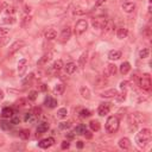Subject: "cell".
<instances>
[{"label": "cell", "mask_w": 152, "mask_h": 152, "mask_svg": "<svg viewBox=\"0 0 152 152\" xmlns=\"http://www.w3.org/2000/svg\"><path fill=\"white\" fill-rule=\"evenodd\" d=\"M5 145V137L4 135H0V147Z\"/></svg>", "instance_id": "cell-53"}, {"label": "cell", "mask_w": 152, "mask_h": 152, "mask_svg": "<svg viewBox=\"0 0 152 152\" xmlns=\"http://www.w3.org/2000/svg\"><path fill=\"white\" fill-rule=\"evenodd\" d=\"M49 108H55L56 106H57V100H55L53 97H51V96H48L46 99H45V102H44Z\"/></svg>", "instance_id": "cell-25"}, {"label": "cell", "mask_w": 152, "mask_h": 152, "mask_svg": "<svg viewBox=\"0 0 152 152\" xmlns=\"http://www.w3.org/2000/svg\"><path fill=\"white\" fill-rule=\"evenodd\" d=\"M129 70H131V64L128 62H122L120 65V72L122 75H126L129 72Z\"/></svg>", "instance_id": "cell-23"}, {"label": "cell", "mask_w": 152, "mask_h": 152, "mask_svg": "<svg viewBox=\"0 0 152 152\" xmlns=\"http://www.w3.org/2000/svg\"><path fill=\"white\" fill-rule=\"evenodd\" d=\"M109 110H110V103L103 102V103H101V104L99 106V108H97V114H99L100 116H104V115H107V114L109 113Z\"/></svg>", "instance_id": "cell-6"}, {"label": "cell", "mask_w": 152, "mask_h": 152, "mask_svg": "<svg viewBox=\"0 0 152 152\" xmlns=\"http://www.w3.org/2000/svg\"><path fill=\"white\" fill-rule=\"evenodd\" d=\"M49 128H50L49 122H46V121L40 122V124L38 125V127H37V135H40V134H43V133L48 132V129H49Z\"/></svg>", "instance_id": "cell-15"}, {"label": "cell", "mask_w": 152, "mask_h": 152, "mask_svg": "<svg viewBox=\"0 0 152 152\" xmlns=\"http://www.w3.org/2000/svg\"><path fill=\"white\" fill-rule=\"evenodd\" d=\"M107 23V19L106 18H102V17H99V18H95L93 21H91V25L94 28H103L104 25Z\"/></svg>", "instance_id": "cell-8"}, {"label": "cell", "mask_w": 152, "mask_h": 152, "mask_svg": "<svg viewBox=\"0 0 152 152\" xmlns=\"http://www.w3.org/2000/svg\"><path fill=\"white\" fill-rule=\"evenodd\" d=\"M106 84V80L103 78V77H97L96 80H95V87L96 88H101V87H103Z\"/></svg>", "instance_id": "cell-35"}, {"label": "cell", "mask_w": 152, "mask_h": 152, "mask_svg": "<svg viewBox=\"0 0 152 152\" xmlns=\"http://www.w3.org/2000/svg\"><path fill=\"white\" fill-rule=\"evenodd\" d=\"M113 28H114L113 21H112V20H109V19H107V23H106L104 27L102 28V30H103V33H104V34H108L109 32H112V30H113Z\"/></svg>", "instance_id": "cell-24"}, {"label": "cell", "mask_w": 152, "mask_h": 152, "mask_svg": "<svg viewBox=\"0 0 152 152\" xmlns=\"http://www.w3.org/2000/svg\"><path fill=\"white\" fill-rule=\"evenodd\" d=\"M119 125H120V121L115 115L109 116L107 119V121H106V131H107V133H110V134L115 133L119 129Z\"/></svg>", "instance_id": "cell-2"}, {"label": "cell", "mask_w": 152, "mask_h": 152, "mask_svg": "<svg viewBox=\"0 0 152 152\" xmlns=\"http://www.w3.org/2000/svg\"><path fill=\"white\" fill-rule=\"evenodd\" d=\"M139 87L142 90H147V91L151 89V76L148 74H144L139 78Z\"/></svg>", "instance_id": "cell-4"}, {"label": "cell", "mask_w": 152, "mask_h": 152, "mask_svg": "<svg viewBox=\"0 0 152 152\" xmlns=\"http://www.w3.org/2000/svg\"><path fill=\"white\" fill-rule=\"evenodd\" d=\"M31 19H32V18H31L30 15H25V17L21 19V21H20L21 27H24V28H25V27H27V26L30 25V23H31Z\"/></svg>", "instance_id": "cell-32"}, {"label": "cell", "mask_w": 152, "mask_h": 152, "mask_svg": "<svg viewBox=\"0 0 152 152\" xmlns=\"http://www.w3.org/2000/svg\"><path fill=\"white\" fill-rule=\"evenodd\" d=\"M19 121H20V119H19L18 116H12V121H11V124L17 125V124H19Z\"/></svg>", "instance_id": "cell-49"}, {"label": "cell", "mask_w": 152, "mask_h": 152, "mask_svg": "<svg viewBox=\"0 0 152 152\" xmlns=\"http://www.w3.org/2000/svg\"><path fill=\"white\" fill-rule=\"evenodd\" d=\"M69 146H70V144H69L68 141H63V142L61 144V148H62V150H66V148H69Z\"/></svg>", "instance_id": "cell-48"}, {"label": "cell", "mask_w": 152, "mask_h": 152, "mask_svg": "<svg viewBox=\"0 0 152 152\" xmlns=\"http://www.w3.org/2000/svg\"><path fill=\"white\" fill-rule=\"evenodd\" d=\"M72 13H74L75 15H82V14H84V11H82L80 7H76V8H74Z\"/></svg>", "instance_id": "cell-43"}, {"label": "cell", "mask_w": 152, "mask_h": 152, "mask_svg": "<svg viewBox=\"0 0 152 152\" xmlns=\"http://www.w3.org/2000/svg\"><path fill=\"white\" fill-rule=\"evenodd\" d=\"M148 55H150V50H148L147 48H144V49H141V50L139 51V58H141V59L147 58Z\"/></svg>", "instance_id": "cell-33"}, {"label": "cell", "mask_w": 152, "mask_h": 152, "mask_svg": "<svg viewBox=\"0 0 152 152\" xmlns=\"http://www.w3.org/2000/svg\"><path fill=\"white\" fill-rule=\"evenodd\" d=\"M50 59H51V55H50V53H45V55H43V56L39 58V61L37 62V65H39V66H40V65H45Z\"/></svg>", "instance_id": "cell-22"}, {"label": "cell", "mask_w": 152, "mask_h": 152, "mask_svg": "<svg viewBox=\"0 0 152 152\" xmlns=\"http://www.w3.org/2000/svg\"><path fill=\"white\" fill-rule=\"evenodd\" d=\"M55 144V139L52 137H49V138H45V139H42L39 142H38V146L40 148H49L50 146H52Z\"/></svg>", "instance_id": "cell-9"}, {"label": "cell", "mask_w": 152, "mask_h": 152, "mask_svg": "<svg viewBox=\"0 0 152 152\" xmlns=\"http://www.w3.org/2000/svg\"><path fill=\"white\" fill-rule=\"evenodd\" d=\"M64 69H65V72H66L68 75H72V74L76 71L77 65H76L75 62H68V63L64 65Z\"/></svg>", "instance_id": "cell-14"}, {"label": "cell", "mask_w": 152, "mask_h": 152, "mask_svg": "<svg viewBox=\"0 0 152 152\" xmlns=\"http://www.w3.org/2000/svg\"><path fill=\"white\" fill-rule=\"evenodd\" d=\"M37 96H38V93H37L36 90H31V91L28 93V96H27V99H28L30 101H34V100L37 99Z\"/></svg>", "instance_id": "cell-38"}, {"label": "cell", "mask_w": 152, "mask_h": 152, "mask_svg": "<svg viewBox=\"0 0 152 152\" xmlns=\"http://www.w3.org/2000/svg\"><path fill=\"white\" fill-rule=\"evenodd\" d=\"M6 6H7V4H6L5 1H0V12H1L4 8H6Z\"/></svg>", "instance_id": "cell-51"}, {"label": "cell", "mask_w": 152, "mask_h": 152, "mask_svg": "<svg viewBox=\"0 0 152 152\" xmlns=\"http://www.w3.org/2000/svg\"><path fill=\"white\" fill-rule=\"evenodd\" d=\"M30 12V7L28 6H25V13H28Z\"/></svg>", "instance_id": "cell-58"}, {"label": "cell", "mask_w": 152, "mask_h": 152, "mask_svg": "<svg viewBox=\"0 0 152 152\" xmlns=\"http://www.w3.org/2000/svg\"><path fill=\"white\" fill-rule=\"evenodd\" d=\"M4 23L6 24H14L15 23V19L11 15V17H7V18H4Z\"/></svg>", "instance_id": "cell-42"}, {"label": "cell", "mask_w": 152, "mask_h": 152, "mask_svg": "<svg viewBox=\"0 0 152 152\" xmlns=\"http://www.w3.org/2000/svg\"><path fill=\"white\" fill-rule=\"evenodd\" d=\"M128 86H129V82H128V81H122V82H120V88H121L122 90H126V89L128 88Z\"/></svg>", "instance_id": "cell-44"}, {"label": "cell", "mask_w": 152, "mask_h": 152, "mask_svg": "<svg viewBox=\"0 0 152 152\" xmlns=\"http://www.w3.org/2000/svg\"><path fill=\"white\" fill-rule=\"evenodd\" d=\"M128 36V28H126V27H119L118 28V31H116V37L119 38V39H124V38H126Z\"/></svg>", "instance_id": "cell-20"}, {"label": "cell", "mask_w": 152, "mask_h": 152, "mask_svg": "<svg viewBox=\"0 0 152 152\" xmlns=\"http://www.w3.org/2000/svg\"><path fill=\"white\" fill-rule=\"evenodd\" d=\"M17 103H18V106H25V100L24 99H20Z\"/></svg>", "instance_id": "cell-54"}, {"label": "cell", "mask_w": 152, "mask_h": 152, "mask_svg": "<svg viewBox=\"0 0 152 152\" xmlns=\"http://www.w3.org/2000/svg\"><path fill=\"white\" fill-rule=\"evenodd\" d=\"M19 137H20L21 139H24V140L28 139V138H30V131H28V129H21V131L19 132Z\"/></svg>", "instance_id": "cell-36"}, {"label": "cell", "mask_w": 152, "mask_h": 152, "mask_svg": "<svg viewBox=\"0 0 152 152\" xmlns=\"http://www.w3.org/2000/svg\"><path fill=\"white\" fill-rule=\"evenodd\" d=\"M116 71H118V68H116V65H115L114 63L107 64V66H106V75H108V76H114V75L116 74Z\"/></svg>", "instance_id": "cell-16"}, {"label": "cell", "mask_w": 152, "mask_h": 152, "mask_svg": "<svg viewBox=\"0 0 152 152\" xmlns=\"http://www.w3.org/2000/svg\"><path fill=\"white\" fill-rule=\"evenodd\" d=\"M106 2V0H96L95 1V6H101L102 4H104Z\"/></svg>", "instance_id": "cell-52"}, {"label": "cell", "mask_w": 152, "mask_h": 152, "mask_svg": "<svg viewBox=\"0 0 152 152\" xmlns=\"http://www.w3.org/2000/svg\"><path fill=\"white\" fill-rule=\"evenodd\" d=\"M8 32H10V28H6V27H0V37L6 36Z\"/></svg>", "instance_id": "cell-47"}, {"label": "cell", "mask_w": 152, "mask_h": 152, "mask_svg": "<svg viewBox=\"0 0 152 152\" xmlns=\"http://www.w3.org/2000/svg\"><path fill=\"white\" fill-rule=\"evenodd\" d=\"M115 97L118 99V101H120V102H121V101H124V100L126 99V93H125V91H122L121 94H118Z\"/></svg>", "instance_id": "cell-46"}, {"label": "cell", "mask_w": 152, "mask_h": 152, "mask_svg": "<svg viewBox=\"0 0 152 152\" xmlns=\"http://www.w3.org/2000/svg\"><path fill=\"white\" fill-rule=\"evenodd\" d=\"M66 115H68V109H66V108L62 107V108H59V109L57 110V118L64 119V118H66Z\"/></svg>", "instance_id": "cell-31"}, {"label": "cell", "mask_w": 152, "mask_h": 152, "mask_svg": "<svg viewBox=\"0 0 152 152\" xmlns=\"http://www.w3.org/2000/svg\"><path fill=\"white\" fill-rule=\"evenodd\" d=\"M80 114H81V118H88V116H90V110H88V109H82V110L80 112Z\"/></svg>", "instance_id": "cell-41"}, {"label": "cell", "mask_w": 152, "mask_h": 152, "mask_svg": "<svg viewBox=\"0 0 152 152\" xmlns=\"http://www.w3.org/2000/svg\"><path fill=\"white\" fill-rule=\"evenodd\" d=\"M120 57H121V52L118 50H110L108 53V58L110 61H118V59H120Z\"/></svg>", "instance_id": "cell-21"}, {"label": "cell", "mask_w": 152, "mask_h": 152, "mask_svg": "<svg viewBox=\"0 0 152 152\" xmlns=\"http://www.w3.org/2000/svg\"><path fill=\"white\" fill-rule=\"evenodd\" d=\"M4 96H5V95H4V91H2L1 89H0V101H1L2 99H4Z\"/></svg>", "instance_id": "cell-57"}, {"label": "cell", "mask_w": 152, "mask_h": 152, "mask_svg": "<svg viewBox=\"0 0 152 152\" xmlns=\"http://www.w3.org/2000/svg\"><path fill=\"white\" fill-rule=\"evenodd\" d=\"M18 1H20V0H18Z\"/></svg>", "instance_id": "cell-60"}, {"label": "cell", "mask_w": 152, "mask_h": 152, "mask_svg": "<svg viewBox=\"0 0 152 152\" xmlns=\"http://www.w3.org/2000/svg\"><path fill=\"white\" fill-rule=\"evenodd\" d=\"M87 58H88V52L86 51V52H83V53L80 56V58H78V65H80V66H84V64H86V62H87Z\"/></svg>", "instance_id": "cell-30"}, {"label": "cell", "mask_w": 152, "mask_h": 152, "mask_svg": "<svg viewBox=\"0 0 152 152\" xmlns=\"http://www.w3.org/2000/svg\"><path fill=\"white\" fill-rule=\"evenodd\" d=\"M141 120H142V118H141L140 113H132V114H129L128 115V124H129L131 129H135L140 125Z\"/></svg>", "instance_id": "cell-3"}, {"label": "cell", "mask_w": 152, "mask_h": 152, "mask_svg": "<svg viewBox=\"0 0 152 152\" xmlns=\"http://www.w3.org/2000/svg\"><path fill=\"white\" fill-rule=\"evenodd\" d=\"M118 145H119V147H120L121 150H128V148L131 147V140H129L128 138L124 137V138H121V139L118 141Z\"/></svg>", "instance_id": "cell-13"}, {"label": "cell", "mask_w": 152, "mask_h": 152, "mask_svg": "<svg viewBox=\"0 0 152 152\" xmlns=\"http://www.w3.org/2000/svg\"><path fill=\"white\" fill-rule=\"evenodd\" d=\"M26 65H27V61L25 58H23V59H20L18 62V72H19V75H23L25 72Z\"/></svg>", "instance_id": "cell-18"}, {"label": "cell", "mask_w": 152, "mask_h": 152, "mask_svg": "<svg viewBox=\"0 0 152 152\" xmlns=\"http://www.w3.org/2000/svg\"><path fill=\"white\" fill-rule=\"evenodd\" d=\"M87 131V128H86V125H83V124H80V125H77L76 127H75V132L74 133H76V134H78V135H82V134H84V132Z\"/></svg>", "instance_id": "cell-29"}, {"label": "cell", "mask_w": 152, "mask_h": 152, "mask_svg": "<svg viewBox=\"0 0 152 152\" xmlns=\"http://www.w3.org/2000/svg\"><path fill=\"white\" fill-rule=\"evenodd\" d=\"M89 127H90L91 131L97 132V131L101 128V125H100V122H99L97 120H91V121L89 122Z\"/></svg>", "instance_id": "cell-26"}, {"label": "cell", "mask_w": 152, "mask_h": 152, "mask_svg": "<svg viewBox=\"0 0 152 152\" xmlns=\"http://www.w3.org/2000/svg\"><path fill=\"white\" fill-rule=\"evenodd\" d=\"M84 135H86V138H88V139H90V138L93 137V135H91V133H89L88 131H86V132H84Z\"/></svg>", "instance_id": "cell-55"}, {"label": "cell", "mask_w": 152, "mask_h": 152, "mask_svg": "<svg viewBox=\"0 0 152 152\" xmlns=\"http://www.w3.org/2000/svg\"><path fill=\"white\" fill-rule=\"evenodd\" d=\"M42 90H46V86L45 84H42Z\"/></svg>", "instance_id": "cell-59"}, {"label": "cell", "mask_w": 152, "mask_h": 152, "mask_svg": "<svg viewBox=\"0 0 152 152\" xmlns=\"http://www.w3.org/2000/svg\"><path fill=\"white\" fill-rule=\"evenodd\" d=\"M64 89H65L64 84L59 83V84H56V86H55V88H53V93H55L56 95H62V94L64 93Z\"/></svg>", "instance_id": "cell-28"}, {"label": "cell", "mask_w": 152, "mask_h": 152, "mask_svg": "<svg viewBox=\"0 0 152 152\" xmlns=\"http://www.w3.org/2000/svg\"><path fill=\"white\" fill-rule=\"evenodd\" d=\"M62 68H63V62H62L61 59H57V61L53 62V64H52V69H53L55 71H59Z\"/></svg>", "instance_id": "cell-34"}, {"label": "cell", "mask_w": 152, "mask_h": 152, "mask_svg": "<svg viewBox=\"0 0 152 152\" xmlns=\"http://www.w3.org/2000/svg\"><path fill=\"white\" fill-rule=\"evenodd\" d=\"M57 37V32L55 31V30H48L46 32H45V38L48 39V40H52V39H55Z\"/></svg>", "instance_id": "cell-27"}, {"label": "cell", "mask_w": 152, "mask_h": 152, "mask_svg": "<svg viewBox=\"0 0 152 152\" xmlns=\"http://www.w3.org/2000/svg\"><path fill=\"white\" fill-rule=\"evenodd\" d=\"M121 8L126 13H132L135 10V4L134 2H131V1H126V2H124L121 5Z\"/></svg>", "instance_id": "cell-11"}, {"label": "cell", "mask_w": 152, "mask_h": 152, "mask_svg": "<svg viewBox=\"0 0 152 152\" xmlns=\"http://www.w3.org/2000/svg\"><path fill=\"white\" fill-rule=\"evenodd\" d=\"M87 28H88V23H87V20H84V19H80V20L76 23V25H75V32H76L77 34L84 33V32L87 31Z\"/></svg>", "instance_id": "cell-5"}, {"label": "cell", "mask_w": 152, "mask_h": 152, "mask_svg": "<svg viewBox=\"0 0 152 152\" xmlns=\"http://www.w3.org/2000/svg\"><path fill=\"white\" fill-rule=\"evenodd\" d=\"M0 128L4 129V131H7L11 128V124L7 122V121H0Z\"/></svg>", "instance_id": "cell-39"}, {"label": "cell", "mask_w": 152, "mask_h": 152, "mask_svg": "<svg viewBox=\"0 0 152 152\" xmlns=\"http://www.w3.org/2000/svg\"><path fill=\"white\" fill-rule=\"evenodd\" d=\"M76 147L77 148H83V141H81V140L76 141Z\"/></svg>", "instance_id": "cell-50"}, {"label": "cell", "mask_w": 152, "mask_h": 152, "mask_svg": "<svg viewBox=\"0 0 152 152\" xmlns=\"http://www.w3.org/2000/svg\"><path fill=\"white\" fill-rule=\"evenodd\" d=\"M13 114H14V113H13V109H12L11 107H5V108H2V110H1V116L5 118V119L12 118Z\"/></svg>", "instance_id": "cell-19"}, {"label": "cell", "mask_w": 152, "mask_h": 152, "mask_svg": "<svg viewBox=\"0 0 152 152\" xmlns=\"http://www.w3.org/2000/svg\"><path fill=\"white\" fill-rule=\"evenodd\" d=\"M151 137H152V133H151V129L150 128H142L135 137V141H137V145L140 147V148H144L146 147V145L150 142L151 140Z\"/></svg>", "instance_id": "cell-1"}, {"label": "cell", "mask_w": 152, "mask_h": 152, "mask_svg": "<svg viewBox=\"0 0 152 152\" xmlns=\"http://www.w3.org/2000/svg\"><path fill=\"white\" fill-rule=\"evenodd\" d=\"M58 127H59V129H68L71 127V121H63L58 125Z\"/></svg>", "instance_id": "cell-37"}, {"label": "cell", "mask_w": 152, "mask_h": 152, "mask_svg": "<svg viewBox=\"0 0 152 152\" xmlns=\"http://www.w3.org/2000/svg\"><path fill=\"white\" fill-rule=\"evenodd\" d=\"M80 94H81V96H82L83 99H86V100H89V99H90V95H91L90 89H89L88 87H86V86H83V87L80 88Z\"/></svg>", "instance_id": "cell-17"}, {"label": "cell", "mask_w": 152, "mask_h": 152, "mask_svg": "<svg viewBox=\"0 0 152 152\" xmlns=\"http://www.w3.org/2000/svg\"><path fill=\"white\" fill-rule=\"evenodd\" d=\"M71 37V27L70 26H66L62 30L61 32V40L62 42H68Z\"/></svg>", "instance_id": "cell-10"}, {"label": "cell", "mask_w": 152, "mask_h": 152, "mask_svg": "<svg viewBox=\"0 0 152 152\" xmlns=\"http://www.w3.org/2000/svg\"><path fill=\"white\" fill-rule=\"evenodd\" d=\"M5 12H6L7 14L12 15V14H14V13H15V8H14L13 6H6V8H5Z\"/></svg>", "instance_id": "cell-40"}, {"label": "cell", "mask_w": 152, "mask_h": 152, "mask_svg": "<svg viewBox=\"0 0 152 152\" xmlns=\"http://www.w3.org/2000/svg\"><path fill=\"white\" fill-rule=\"evenodd\" d=\"M74 135H75L74 133H68V134H66V137H68L69 139H72V138H74Z\"/></svg>", "instance_id": "cell-56"}, {"label": "cell", "mask_w": 152, "mask_h": 152, "mask_svg": "<svg viewBox=\"0 0 152 152\" xmlns=\"http://www.w3.org/2000/svg\"><path fill=\"white\" fill-rule=\"evenodd\" d=\"M24 45H25V42H24V40H17V42H14V43L10 46V51H8V53H10V55L15 53V52L19 51L21 48H24Z\"/></svg>", "instance_id": "cell-7"}, {"label": "cell", "mask_w": 152, "mask_h": 152, "mask_svg": "<svg viewBox=\"0 0 152 152\" xmlns=\"http://www.w3.org/2000/svg\"><path fill=\"white\" fill-rule=\"evenodd\" d=\"M118 95V90L115 88H112V89H108V90H104L103 93H101V97H104V99H112V97H115Z\"/></svg>", "instance_id": "cell-12"}, {"label": "cell", "mask_w": 152, "mask_h": 152, "mask_svg": "<svg viewBox=\"0 0 152 152\" xmlns=\"http://www.w3.org/2000/svg\"><path fill=\"white\" fill-rule=\"evenodd\" d=\"M33 119V113H26L25 114V118H24V121L25 122H28V121H31Z\"/></svg>", "instance_id": "cell-45"}]
</instances>
